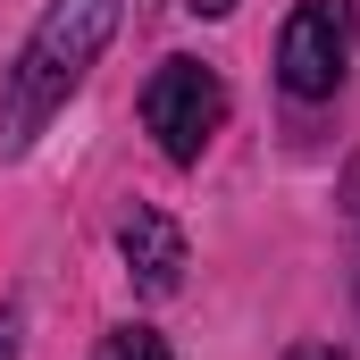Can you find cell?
Wrapping results in <instances>:
<instances>
[{
	"label": "cell",
	"mask_w": 360,
	"mask_h": 360,
	"mask_svg": "<svg viewBox=\"0 0 360 360\" xmlns=\"http://www.w3.org/2000/svg\"><path fill=\"white\" fill-rule=\"evenodd\" d=\"M126 0H51L8 68V92H0V160H25L34 134L76 101V84L92 76V59L109 51Z\"/></svg>",
	"instance_id": "cell-1"
},
{
	"label": "cell",
	"mask_w": 360,
	"mask_h": 360,
	"mask_svg": "<svg viewBox=\"0 0 360 360\" xmlns=\"http://www.w3.org/2000/svg\"><path fill=\"white\" fill-rule=\"evenodd\" d=\"M143 126H151V143L193 168L201 151H210V134L226 126V84H218V68H201V59H160L151 68V84H143Z\"/></svg>",
	"instance_id": "cell-2"
},
{
	"label": "cell",
	"mask_w": 360,
	"mask_h": 360,
	"mask_svg": "<svg viewBox=\"0 0 360 360\" xmlns=\"http://www.w3.org/2000/svg\"><path fill=\"white\" fill-rule=\"evenodd\" d=\"M352 76V0H302L276 34V84L293 101H327Z\"/></svg>",
	"instance_id": "cell-3"
},
{
	"label": "cell",
	"mask_w": 360,
	"mask_h": 360,
	"mask_svg": "<svg viewBox=\"0 0 360 360\" xmlns=\"http://www.w3.org/2000/svg\"><path fill=\"white\" fill-rule=\"evenodd\" d=\"M117 252H126V276H134L151 302H168L184 285V226L168 210H134V218L117 226Z\"/></svg>",
	"instance_id": "cell-4"
},
{
	"label": "cell",
	"mask_w": 360,
	"mask_h": 360,
	"mask_svg": "<svg viewBox=\"0 0 360 360\" xmlns=\"http://www.w3.org/2000/svg\"><path fill=\"white\" fill-rule=\"evenodd\" d=\"M92 360H176V352H168V344H160L151 327H109V335H101V352H92Z\"/></svg>",
	"instance_id": "cell-5"
},
{
	"label": "cell",
	"mask_w": 360,
	"mask_h": 360,
	"mask_svg": "<svg viewBox=\"0 0 360 360\" xmlns=\"http://www.w3.org/2000/svg\"><path fill=\"white\" fill-rule=\"evenodd\" d=\"M25 344V302H0V360H17Z\"/></svg>",
	"instance_id": "cell-6"
},
{
	"label": "cell",
	"mask_w": 360,
	"mask_h": 360,
	"mask_svg": "<svg viewBox=\"0 0 360 360\" xmlns=\"http://www.w3.org/2000/svg\"><path fill=\"white\" fill-rule=\"evenodd\" d=\"M285 360H344V352H335V344H293Z\"/></svg>",
	"instance_id": "cell-7"
},
{
	"label": "cell",
	"mask_w": 360,
	"mask_h": 360,
	"mask_svg": "<svg viewBox=\"0 0 360 360\" xmlns=\"http://www.w3.org/2000/svg\"><path fill=\"white\" fill-rule=\"evenodd\" d=\"M193 17H235V0H184Z\"/></svg>",
	"instance_id": "cell-8"
}]
</instances>
